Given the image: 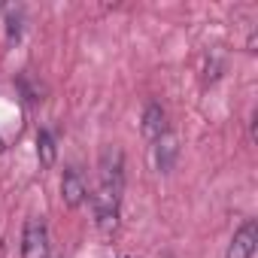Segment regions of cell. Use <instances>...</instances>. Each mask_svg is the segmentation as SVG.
<instances>
[{"label":"cell","instance_id":"cell-6","mask_svg":"<svg viewBox=\"0 0 258 258\" xmlns=\"http://www.w3.org/2000/svg\"><path fill=\"white\" fill-rule=\"evenodd\" d=\"M176 152H179V146H176V137H173L170 131H167L164 137H158V140H155V164H158V170H161V173H170V170H173Z\"/></svg>","mask_w":258,"mask_h":258},{"label":"cell","instance_id":"cell-1","mask_svg":"<svg viewBox=\"0 0 258 258\" xmlns=\"http://www.w3.org/2000/svg\"><path fill=\"white\" fill-rule=\"evenodd\" d=\"M121 188H124V161L115 146H106L100 155V185L91 198L94 222L103 234H112L118 228V207H121Z\"/></svg>","mask_w":258,"mask_h":258},{"label":"cell","instance_id":"cell-4","mask_svg":"<svg viewBox=\"0 0 258 258\" xmlns=\"http://www.w3.org/2000/svg\"><path fill=\"white\" fill-rule=\"evenodd\" d=\"M61 198H64V204H67L70 210H76V207L85 204L88 185H85V179H82V173H79L76 167L64 170V176H61Z\"/></svg>","mask_w":258,"mask_h":258},{"label":"cell","instance_id":"cell-3","mask_svg":"<svg viewBox=\"0 0 258 258\" xmlns=\"http://www.w3.org/2000/svg\"><path fill=\"white\" fill-rule=\"evenodd\" d=\"M258 249V225L249 219L240 225V231L231 237V246H228V255L225 258H252Z\"/></svg>","mask_w":258,"mask_h":258},{"label":"cell","instance_id":"cell-7","mask_svg":"<svg viewBox=\"0 0 258 258\" xmlns=\"http://www.w3.org/2000/svg\"><path fill=\"white\" fill-rule=\"evenodd\" d=\"M37 155H40V167H52L55 164V140L49 131L37 134Z\"/></svg>","mask_w":258,"mask_h":258},{"label":"cell","instance_id":"cell-5","mask_svg":"<svg viewBox=\"0 0 258 258\" xmlns=\"http://www.w3.org/2000/svg\"><path fill=\"white\" fill-rule=\"evenodd\" d=\"M164 134H167V112L161 109V103H149L143 109V137L155 143Z\"/></svg>","mask_w":258,"mask_h":258},{"label":"cell","instance_id":"cell-2","mask_svg":"<svg viewBox=\"0 0 258 258\" xmlns=\"http://www.w3.org/2000/svg\"><path fill=\"white\" fill-rule=\"evenodd\" d=\"M22 258H49V228L40 216L25 222L22 231Z\"/></svg>","mask_w":258,"mask_h":258},{"label":"cell","instance_id":"cell-9","mask_svg":"<svg viewBox=\"0 0 258 258\" xmlns=\"http://www.w3.org/2000/svg\"><path fill=\"white\" fill-rule=\"evenodd\" d=\"M49 258H58V255H49Z\"/></svg>","mask_w":258,"mask_h":258},{"label":"cell","instance_id":"cell-8","mask_svg":"<svg viewBox=\"0 0 258 258\" xmlns=\"http://www.w3.org/2000/svg\"><path fill=\"white\" fill-rule=\"evenodd\" d=\"M0 152H4V140H0Z\"/></svg>","mask_w":258,"mask_h":258}]
</instances>
